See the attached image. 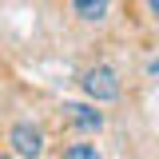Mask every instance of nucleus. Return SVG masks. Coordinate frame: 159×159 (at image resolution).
<instances>
[{
	"label": "nucleus",
	"mask_w": 159,
	"mask_h": 159,
	"mask_svg": "<svg viewBox=\"0 0 159 159\" xmlns=\"http://www.w3.org/2000/svg\"><path fill=\"white\" fill-rule=\"evenodd\" d=\"M8 147H12V155H16V159H40V155H44V131H40V123H32V119L12 123V131H8Z\"/></svg>",
	"instance_id": "f03ea898"
},
{
	"label": "nucleus",
	"mask_w": 159,
	"mask_h": 159,
	"mask_svg": "<svg viewBox=\"0 0 159 159\" xmlns=\"http://www.w3.org/2000/svg\"><path fill=\"white\" fill-rule=\"evenodd\" d=\"M147 8H151V12H159V0H147Z\"/></svg>",
	"instance_id": "423d86ee"
},
{
	"label": "nucleus",
	"mask_w": 159,
	"mask_h": 159,
	"mask_svg": "<svg viewBox=\"0 0 159 159\" xmlns=\"http://www.w3.org/2000/svg\"><path fill=\"white\" fill-rule=\"evenodd\" d=\"M64 111H68V123L80 127V131H99L103 127V111L88 107V103H64Z\"/></svg>",
	"instance_id": "7ed1b4c3"
},
{
	"label": "nucleus",
	"mask_w": 159,
	"mask_h": 159,
	"mask_svg": "<svg viewBox=\"0 0 159 159\" xmlns=\"http://www.w3.org/2000/svg\"><path fill=\"white\" fill-rule=\"evenodd\" d=\"M72 8H76V16H80V20L96 24V20H103V16H107L111 0H72Z\"/></svg>",
	"instance_id": "20e7f679"
},
{
	"label": "nucleus",
	"mask_w": 159,
	"mask_h": 159,
	"mask_svg": "<svg viewBox=\"0 0 159 159\" xmlns=\"http://www.w3.org/2000/svg\"><path fill=\"white\" fill-rule=\"evenodd\" d=\"M60 159H103V155H99V147H96V143H68Z\"/></svg>",
	"instance_id": "39448f33"
},
{
	"label": "nucleus",
	"mask_w": 159,
	"mask_h": 159,
	"mask_svg": "<svg viewBox=\"0 0 159 159\" xmlns=\"http://www.w3.org/2000/svg\"><path fill=\"white\" fill-rule=\"evenodd\" d=\"M0 159H16V155H0Z\"/></svg>",
	"instance_id": "0eeeda50"
},
{
	"label": "nucleus",
	"mask_w": 159,
	"mask_h": 159,
	"mask_svg": "<svg viewBox=\"0 0 159 159\" xmlns=\"http://www.w3.org/2000/svg\"><path fill=\"white\" fill-rule=\"evenodd\" d=\"M80 88H84V96L92 103H111V99H119V72L111 64H96V68L84 72Z\"/></svg>",
	"instance_id": "f257e3e1"
}]
</instances>
